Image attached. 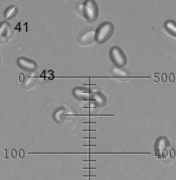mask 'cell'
<instances>
[{
	"label": "cell",
	"instance_id": "obj_7",
	"mask_svg": "<svg viewBox=\"0 0 176 180\" xmlns=\"http://www.w3.org/2000/svg\"><path fill=\"white\" fill-rule=\"evenodd\" d=\"M34 73H33L32 75V76L28 77L26 80L25 83H24L23 85V88L25 90H29V89H32L36 85H37V83H38V79L36 78L35 77H34Z\"/></svg>",
	"mask_w": 176,
	"mask_h": 180
},
{
	"label": "cell",
	"instance_id": "obj_11",
	"mask_svg": "<svg viewBox=\"0 0 176 180\" xmlns=\"http://www.w3.org/2000/svg\"><path fill=\"white\" fill-rule=\"evenodd\" d=\"M64 112V110L63 109H60L59 110L56 111V113H55V119L57 120V121H60L61 118V115L63 114Z\"/></svg>",
	"mask_w": 176,
	"mask_h": 180
},
{
	"label": "cell",
	"instance_id": "obj_15",
	"mask_svg": "<svg viewBox=\"0 0 176 180\" xmlns=\"http://www.w3.org/2000/svg\"><path fill=\"white\" fill-rule=\"evenodd\" d=\"M166 78H166V73H163V74H162V83L166 82Z\"/></svg>",
	"mask_w": 176,
	"mask_h": 180
},
{
	"label": "cell",
	"instance_id": "obj_19",
	"mask_svg": "<svg viewBox=\"0 0 176 180\" xmlns=\"http://www.w3.org/2000/svg\"><path fill=\"white\" fill-rule=\"evenodd\" d=\"M154 80H155V81H154V82H157V81H159V77H157V76L154 77Z\"/></svg>",
	"mask_w": 176,
	"mask_h": 180
},
{
	"label": "cell",
	"instance_id": "obj_3",
	"mask_svg": "<svg viewBox=\"0 0 176 180\" xmlns=\"http://www.w3.org/2000/svg\"><path fill=\"white\" fill-rule=\"evenodd\" d=\"M111 58L114 63L118 67L124 66L127 62L124 52L117 46H114L111 50Z\"/></svg>",
	"mask_w": 176,
	"mask_h": 180
},
{
	"label": "cell",
	"instance_id": "obj_18",
	"mask_svg": "<svg viewBox=\"0 0 176 180\" xmlns=\"http://www.w3.org/2000/svg\"><path fill=\"white\" fill-rule=\"evenodd\" d=\"M175 158V150L172 149L171 150V158Z\"/></svg>",
	"mask_w": 176,
	"mask_h": 180
},
{
	"label": "cell",
	"instance_id": "obj_16",
	"mask_svg": "<svg viewBox=\"0 0 176 180\" xmlns=\"http://www.w3.org/2000/svg\"><path fill=\"white\" fill-rule=\"evenodd\" d=\"M168 156V152H167V150L166 149H164L163 151H162V157L163 158H166Z\"/></svg>",
	"mask_w": 176,
	"mask_h": 180
},
{
	"label": "cell",
	"instance_id": "obj_5",
	"mask_svg": "<svg viewBox=\"0 0 176 180\" xmlns=\"http://www.w3.org/2000/svg\"><path fill=\"white\" fill-rule=\"evenodd\" d=\"M96 43V31H90L85 33L78 40V44L79 46H90Z\"/></svg>",
	"mask_w": 176,
	"mask_h": 180
},
{
	"label": "cell",
	"instance_id": "obj_4",
	"mask_svg": "<svg viewBox=\"0 0 176 180\" xmlns=\"http://www.w3.org/2000/svg\"><path fill=\"white\" fill-rule=\"evenodd\" d=\"M13 38L11 26L7 22H2L0 25V44L5 45L9 40Z\"/></svg>",
	"mask_w": 176,
	"mask_h": 180
},
{
	"label": "cell",
	"instance_id": "obj_14",
	"mask_svg": "<svg viewBox=\"0 0 176 180\" xmlns=\"http://www.w3.org/2000/svg\"><path fill=\"white\" fill-rule=\"evenodd\" d=\"M16 155H17V151L15 149H13L12 151V159H15L16 158Z\"/></svg>",
	"mask_w": 176,
	"mask_h": 180
},
{
	"label": "cell",
	"instance_id": "obj_17",
	"mask_svg": "<svg viewBox=\"0 0 176 180\" xmlns=\"http://www.w3.org/2000/svg\"><path fill=\"white\" fill-rule=\"evenodd\" d=\"M173 81H174V74L171 73L170 74V82H173Z\"/></svg>",
	"mask_w": 176,
	"mask_h": 180
},
{
	"label": "cell",
	"instance_id": "obj_10",
	"mask_svg": "<svg viewBox=\"0 0 176 180\" xmlns=\"http://www.w3.org/2000/svg\"><path fill=\"white\" fill-rule=\"evenodd\" d=\"M17 12V8L15 6H11L8 8L5 13V18L6 19L12 18L13 17H15V14Z\"/></svg>",
	"mask_w": 176,
	"mask_h": 180
},
{
	"label": "cell",
	"instance_id": "obj_1",
	"mask_svg": "<svg viewBox=\"0 0 176 180\" xmlns=\"http://www.w3.org/2000/svg\"><path fill=\"white\" fill-rule=\"evenodd\" d=\"M114 32V26L111 23H104L96 31V42L102 44L111 38Z\"/></svg>",
	"mask_w": 176,
	"mask_h": 180
},
{
	"label": "cell",
	"instance_id": "obj_8",
	"mask_svg": "<svg viewBox=\"0 0 176 180\" xmlns=\"http://www.w3.org/2000/svg\"><path fill=\"white\" fill-rule=\"evenodd\" d=\"M165 29L164 31L166 32V33L168 34L170 37L172 38V33L173 34H175L176 32V27H175V24L174 21H168L166 23V25H165Z\"/></svg>",
	"mask_w": 176,
	"mask_h": 180
},
{
	"label": "cell",
	"instance_id": "obj_6",
	"mask_svg": "<svg viewBox=\"0 0 176 180\" xmlns=\"http://www.w3.org/2000/svg\"><path fill=\"white\" fill-rule=\"evenodd\" d=\"M18 65L19 67H21V68L27 71L35 70L38 67L35 62L28 59L24 58V57H20L18 59Z\"/></svg>",
	"mask_w": 176,
	"mask_h": 180
},
{
	"label": "cell",
	"instance_id": "obj_13",
	"mask_svg": "<svg viewBox=\"0 0 176 180\" xmlns=\"http://www.w3.org/2000/svg\"><path fill=\"white\" fill-rule=\"evenodd\" d=\"M25 156V151H24L23 149H21L20 151H19V158L20 159H22Z\"/></svg>",
	"mask_w": 176,
	"mask_h": 180
},
{
	"label": "cell",
	"instance_id": "obj_2",
	"mask_svg": "<svg viewBox=\"0 0 176 180\" xmlns=\"http://www.w3.org/2000/svg\"><path fill=\"white\" fill-rule=\"evenodd\" d=\"M99 9L96 3L93 1H87L83 5V15L84 18L88 21H95L98 17Z\"/></svg>",
	"mask_w": 176,
	"mask_h": 180
},
{
	"label": "cell",
	"instance_id": "obj_9",
	"mask_svg": "<svg viewBox=\"0 0 176 180\" xmlns=\"http://www.w3.org/2000/svg\"><path fill=\"white\" fill-rule=\"evenodd\" d=\"M109 74L111 75V76L117 77V78H126L128 76L127 73L126 72L117 68V67L111 68V69L109 70Z\"/></svg>",
	"mask_w": 176,
	"mask_h": 180
},
{
	"label": "cell",
	"instance_id": "obj_12",
	"mask_svg": "<svg viewBox=\"0 0 176 180\" xmlns=\"http://www.w3.org/2000/svg\"><path fill=\"white\" fill-rule=\"evenodd\" d=\"M24 80H25V75H24L23 73H21L20 75H19V78H18V82L19 83H23Z\"/></svg>",
	"mask_w": 176,
	"mask_h": 180
},
{
	"label": "cell",
	"instance_id": "obj_20",
	"mask_svg": "<svg viewBox=\"0 0 176 180\" xmlns=\"http://www.w3.org/2000/svg\"><path fill=\"white\" fill-rule=\"evenodd\" d=\"M82 170H95V168H82Z\"/></svg>",
	"mask_w": 176,
	"mask_h": 180
}]
</instances>
